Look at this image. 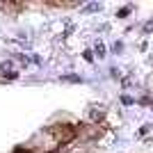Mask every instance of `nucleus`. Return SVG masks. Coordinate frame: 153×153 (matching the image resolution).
<instances>
[]
</instances>
